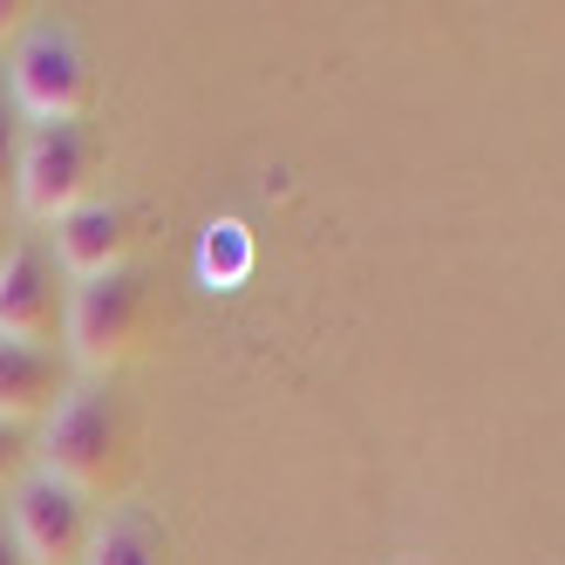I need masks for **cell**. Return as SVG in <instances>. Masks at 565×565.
<instances>
[{
    "mask_svg": "<svg viewBox=\"0 0 565 565\" xmlns=\"http://www.w3.org/2000/svg\"><path fill=\"white\" fill-rule=\"evenodd\" d=\"M34 457L68 491H83L89 504L116 498L137 470V423L124 409V395L109 382H75L55 402V416L42 423V436H34Z\"/></svg>",
    "mask_w": 565,
    "mask_h": 565,
    "instance_id": "1",
    "label": "cell"
},
{
    "mask_svg": "<svg viewBox=\"0 0 565 565\" xmlns=\"http://www.w3.org/2000/svg\"><path fill=\"white\" fill-rule=\"evenodd\" d=\"M143 313H150L143 273L116 266V273H103V279H75V287H68V328H62L68 361H75L83 375L124 369V361L137 354V341H143Z\"/></svg>",
    "mask_w": 565,
    "mask_h": 565,
    "instance_id": "2",
    "label": "cell"
},
{
    "mask_svg": "<svg viewBox=\"0 0 565 565\" xmlns=\"http://www.w3.org/2000/svg\"><path fill=\"white\" fill-rule=\"evenodd\" d=\"M96 171H103V150L83 124H28L21 130V171H14V191H21V212L28 218H68L75 205H89L96 191Z\"/></svg>",
    "mask_w": 565,
    "mask_h": 565,
    "instance_id": "3",
    "label": "cell"
},
{
    "mask_svg": "<svg viewBox=\"0 0 565 565\" xmlns=\"http://www.w3.org/2000/svg\"><path fill=\"white\" fill-rule=\"evenodd\" d=\"M8 96L28 124H83L89 109V62L83 42L55 21H34L8 62Z\"/></svg>",
    "mask_w": 565,
    "mask_h": 565,
    "instance_id": "4",
    "label": "cell"
},
{
    "mask_svg": "<svg viewBox=\"0 0 565 565\" xmlns=\"http://www.w3.org/2000/svg\"><path fill=\"white\" fill-rule=\"evenodd\" d=\"M8 532L28 552V565H89L96 545V511L83 491H68L62 477L28 470L8 498Z\"/></svg>",
    "mask_w": 565,
    "mask_h": 565,
    "instance_id": "5",
    "label": "cell"
},
{
    "mask_svg": "<svg viewBox=\"0 0 565 565\" xmlns=\"http://www.w3.org/2000/svg\"><path fill=\"white\" fill-rule=\"evenodd\" d=\"M62 328H68V287L55 273V246L21 238L0 259V341L49 348V341H62Z\"/></svg>",
    "mask_w": 565,
    "mask_h": 565,
    "instance_id": "6",
    "label": "cell"
},
{
    "mask_svg": "<svg viewBox=\"0 0 565 565\" xmlns=\"http://www.w3.org/2000/svg\"><path fill=\"white\" fill-rule=\"evenodd\" d=\"M137 225H143L137 205L89 198V205H75L68 218H55V266H62L68 279H103V273H116V266H130Z\"/></svg>",
    "mask_w": 565,
    "mask_h": 565,
    "instance_id": "7",
    "label": "cell"
},
{
    "mask_svg": "<svg viewBox=\"0 0 565 565\" xmlns=\"http://www.w3.org/2000/svg\"><path fill=\"white\" fill-rule=\"evenodd\" d=\"M68 369L55 361V348H28V341H0V423H28L55 416V402L68 395Z\"/></svg>",
    "mask_w": 565,
    "mask_h": 565,
    "instance_id": "8",
    "label": "cell"
},
{
    "mask_svg": "<svg viewBox=\"0 0 565 565\" xmlns=\"http://www.w3.org/2000/svg\"><path fill=\"white\" fill-rule=\"evenodd\" d=\"M89 565H171V539L150 511H109L96 524V545H89Z\"/></svg>",
    "mask_w": 565,
    "mask_h": 565,
    "instance_id": "9",
    "label": "cell"
},
{
    "mask_svg": "<svg viewBox=\"0 0 565 565\" xmlns=\"http://www.w3.org/2000/svg\"><path fill=\"white\" fill-rule=\"evenodd\" d=\"M198 279H205L212 294H232L253 279V232L238 218H212L198 232Z\"/></svg>",
    "mask_w": 565,
    "mask_h": 565,
    "instance_id": "10",
    "label": "cell"
},
{
    "mask_svg": "<svg viewBox=\"0 0 565 565\" xmlns=\"http://www.w3.org/2000/svg\"><path fill=\"white\" fill-rule=\"evenodd\" d=\"M34 463V429L28 423H0V483H21Z\"/></svg>",
    "mask_w": 565,
    "mask_h": 565,
    "instance_id": "11",
    "label": "cell"
},
{
    "mask_svg": "<svg viewBox=\"0 0 565 565\" xmlns=\"http://www.w3.org/2000/svg\"><path fill=\"white\" fill-rule=\"evenodd\" d=\"M21 109H14V96H0V191L14 184V171H21Z\"/></svg>",
    "mask_w": 565,
    "mask_h": 565,
    "instance_id": "12",
    "label": "cell"
},
{
    "mask_svg": "<svg viewBox=\"0 0 565 565\" xmlns=\"http://www.w3.org/2000/svg\"><path fill=\"white\" fill-rule=\"evenodd\" d=\"M0 565H28V552H21L14 532H8V518H0Z\"/></svg>",
    "mask_w": 565,
    "mask_h": 565,
    "instance_id": "13",
    "label": "cell"
}]
</instances>
